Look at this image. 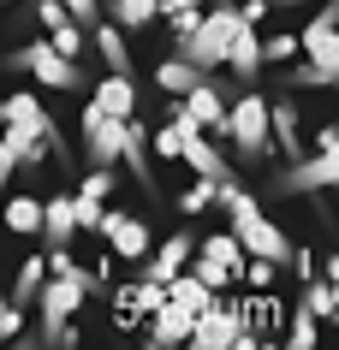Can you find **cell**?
<instances>
[{"label":"cell","mask_w":339,"mask_h":350,"mask_svg":"<svg viewBox=\"0 0 339 350\" xmlns=\"http://www.w3.org/2000/svg\"><path fill=\"white\" fill-rule=\"evenodd\" d=\"M238 6H232V0H214V6H208V12H197V24H190V30H179V59H190V66H197V72H214V66H221L226 59V42L238 36Z\"/></svg>","instance_id":"1"},{"label":"cell","mask_w":339,"mask_h":350,"mask_svg":"<svg viewBox=\"0 0 339 350\" xmlns=\"http://www.w3.org/2000/svg\"><path fill=\"white\" fill-rule=\"evenodd\" d=\"M101 291V279H90V273H48L42 279V291H36V314H42V345L54 338V327L60 321H72L90 297Z\"/></svg>","instance_id":"2"},{"label":"cell","mask_w":339,"mask_h":350,"mask_svg":"<svg viewBox=\"0 0 339 350\" xmlns=\"http://www.w3.org/2000/svg\"><path fill=\"white\" fill-rule=\"evenodd\" d=\"M221 137H232V148L244 154V161H268L274 154V137H268V95H238V101H226V131Z\"/></svg>","instance_id":"3"},{"label":"cell","mask_w":339,"mask_h":350,"mask_svg":"<svg viewBox=\"0 0 339 350\" xmlns=\"http://www.w3.org/2000/svg\"><path fill=\"white\" fill-rule=\"evenodd\" d=\"M185 345H197V350H250V338H244V314H238V303H226V297H214L197 321H190V338Z\"/></svg>","instance_id":"4"},{"label":"cell","mask_w":339,"mask_h":350,"mask_svg":"<svg viewBox=\"0 0 339 350\" xmlns=\"http://www.w3.org/2000/svg\"><path fill=\"white\" fill-rule=\"evenodd\" d=\"M12 72H30L42 83V90H84V72H77V59H66V54H54L48 48V36L42 42H24L18 54H12Z\"/></svg>","instance_id":"5"},{"label":"cell","mask_w":339,"mask_h":350,"mask_svg":"<svg viewBox=\"0 0 339 350\" xmlns=\"http://www.w3.org/2000/svg\"><path fill=\"white\" fill-rule=\"evenodd\" d=\"M339 185V143H316V154L310 161H292L280 172V190L286 196H327V190Z\"/></svg>","instance_id":"6"},{"label":"cell","mask_w":339,"mask_h":350,"mask_svg":"<svg viewBox=\"0 0 339 350\" xmlns=\"http://www.w3.org/2000/svg\"><path fill=\"white\" fill-rule=\"evenodd\" d=\"M77 125H84V161L113 172V166H119V154H125V119H113V113H101V107L90 101Z\"/></svg>","instance_id":"7"},{"label":"cell","mask_w":339,"mask_h":350,"mask_svg":"<svg viewBox=\"0 0 339 350\" xmlns=\"http://www.w3.org/2000/svg\"><path fill=\"white\" fill-rule=\"evenodd\" d=\"M0 125H12V131H30V137H48V143H54V154L66 148V143H60V125L48 119V113H42V101H36L30 90H12L6 101H0Z\"/></svg>","instance_id":"8"},{"label":"cell","mask_w":339,"mask_h":350,"mask_svg":"<svg viewBox=\"0 0 339 350\" xmlns=\"http://www.w3.org/2000/svg\"><path fill=\"white\" fill-rule=\"evenodd\" d=\"M108 250L119 261H143L149 256V243H155V232H149V220H137V214H108Z\"/></svg>","instance_id":"9"},{"label":"cell","mask_w":339,"mask_h":350,"mask_svg":"<svg viewBox=\"0 0 339 350\" xmlns=\"http://www.w3.org/2000/svg\"><path fill=\"white\" fill-rule=\"evenodd\" d=\"M179 107H185V113H190V119H197L203 131H214V137L226 131V95L214 90L208 77H197V83H190L185 95H179Z\"/></svg>","instance_id":"10"},{"label":"cell","mask_w":339,"mask_h":350,"mask_svg":"<svg viewBox=\"0 0 339 350\" xmlns=\"http://www.w3.org/2000/svg\"><path fill=\"white\" fill-rule=\"evenodd\" d=\"M90 101H95L101 113H113V119H131V113H137V83H131L125 72H108V77H95Z\"/></svg>","instance_id":"11"},{"label":"cell","mask_w":339,"mask_h":350,"mask_svg":"<svg viewBox=\"0 0 339 350\" xmlns=\"http://www.w3.org/2000/svg\"><path fill=\"white\" fill-rule=\"evenodd\" d=\"M334 30H339L334 24V0H321V12L298 30V48L316 59V66H334Z\"/></svg>","instance_id":"12"},{"label":"cell","mask_w":339,"mask_h":350,"mask_svg":"<svg viewBox=\"0 0 339 350\" xmlns=\"http://www.w3.org/2000/svg\"><path fill=\"white\" fill-rule=\"evenodd\" d=\"M179 161L197 172V178H232V166H226V154L214 143H208V131H190L185 148H179Z\"/></svg>","instance_id":"13"},{"label":"cell","mask_w":339,"mask_h":350,"mask_svg":"<svg viewBox=\"0 0 339 350\" xmlns=\"http://www.w3.org/2000/svg\"><path fill=\"white\" fill-rule=\"evenodd\" d=\"M268 137H274V148H280L286 161L303 154V125H298V107L292 101H268Z\"/></svg>","instance_id":"14"},{"label":"cell","mask_w":339,"mask_h":350,"mask_svg":"<svg viewBox=\"0 0 339 350\" xmlns=\"http://www.w3.org/2000/svg\"><path fill=\"white\" fill-rule=\"evenodd\" d=\"M190 321H197L190 309H179V303H161V309L149 314V332H143V338H149L155 350H167V345H185V338H190Z\"/></svg>","instance_id":"15"},{"label":"cell","mask_w":339,"mask_h":350,"mask_svg":"<svg viewBox=\"0 0 339 350\" xmlns=\"http://www.w3.org/2000/svg\"><path fill=\"white\" fill-rule=\"evenodd\" d=\"M190 250H197V238H190V232H173V238H167V243H161V250L149 256V267H137V273H143V279H161V285H167L173 273H185Z\"/></svg>","instance_id":"16"},{"label":"cell","mask_w":339,"mask_h":350,"mask_svg":"<svg viewBox=\"0 0 339 350\" xmlns=\"http://www.w3.org/2000/svg\"><path fill=\"white\" fill-rule=\"evenodd\" d=\"M226 72H238V77H256L262 72V36H256V24H238V36L226 42V59H221Z\"/></svg>","instance_id":"17"},{"label":"cell","mask_w":339,"mask_h":350,"mask_svg":"<svg viewBox=\"0 0 339 350\" xmlns=\"http://www.w3.org/2000/svg\"><path fill=\"white\" fill-rule=\"evenodd\" d=\"M42 238H48V250L54 243H72L77 238V220H72V196H54V202H42Z\"/></svg>","instance_id":"18"},{"label":"cell","mask_w":339,"mask_h":350,"mask_svg":"<svg viewBox=\"0 0 339 350\" xmlns=\"http://www.w3.org/2000/svg\"><path fill=\"white\" fill-rule=\"evenodd\" d=\"M214 297H221V291H208V285H203L197 273H190V267L167 279V303H179V309H190V314H203L208 303H214Z\"/></svg>","instance_id":"19"},{"label":"cell","mask_w":339,"mask_h":350,"mask_svg":"<svg viewBox=\"0 0 339 350\" xmlns=\"http://www.w3.org/2000/svg\"><path fill=\"white\" fill-rule=\"evenodd\" d=\"M0 226H6V232H18V238H36L42 202H36V196H6V202H0Z\"/></svg>","instance_id":"20"},{"label":"cell","mask_w":339,"mask_h":350,"mask_svg":"<svg viewBox=\"0 0 339 350\" xmlns=\"http://www.w3.org/2000/svg\"><path fill=\"white\" fill-rule=\"evenodd\" d=\"M298 309L316 314V321H339V285H334V279H310L303 297H298Z\"/></svg>","instance_id":"21"},{"label":"cell","mask_w":339,"mask_h":350,"mask_svg":"<svg viewBox=\"0 0 339 350\" xmlns=\"http://www.w3.org/2000/svg\"><path fill=\"white\" fill-rule=\"evenodd\" d=\"M90 36H95V48H101V59H108V72H125V77H131V48H125V36H119V24L101 18Z\"/></svg>","instance_id":"22"},{"label":"cell","mask_w":339,"mask_h":350,"mask_svg":"<svg viewBox=\"0 0 339 350\" xmlns=\"http://www.w3.org/2000/svg\"><path fill=\"white\" fill-rule=\"evenodd\" d=\"M42 279H48V256H24V261H18V279H12V303H18V309L36 303Z\"/></svg>","instance_id":"23"},{"label":"cell","mask_w":339,"mask_h":350,"mask_svg":"<svg viewBox=\"0 0 339 350\" xmlns=\"http://www.w3.org/2000/svg\"><path fill=\"white\" fill-rule=\"evenodd\" d=\"M197 77H208V72H197V66H190V59H179V54H173V59H161V66H155V83H161V90H167V95H185L190 83H197Z\"/></svg>","instance_id":"24"},{"label":"cell","mask_w":339,"mask_h":350,"mask_svg":"<svg viewBox=\"0 0 339 350\" xmlns=\"http://www.w3.org/2000/svg\"><path fill=\"white\" fill-rule=\"evenodd\" d=\"M197 250H203V256H208V261H221L226 273L238 279V261H244V250H238V238H232V232H208V238H203V243H197Z\"/></svg>","instance_id":"25"},{"label":"cell","mask_w":339,"mask_h":350,"mask_svg":"<svg viewBox=\"0 0 339 350\" xmlns=\"http://www.w3.org/2000/svg\"><path fill=\"white\" fill-rule=\"evenodd\" d=\"M286 83L292 90H334V66H316V59H286Z\"/></svg>","instance_id":"26"},{"label":"cell","mask_w":339,"mask_h":350,"mask_svg":"<svg viewBox=\"0 0 339 350\" xmlns=\"http://www.w3.org/2000/svg\"><path fill=\"white\" fill-rule=\"evenodd\" d=\"M108 12L119 30H149L155 24V0H108Z\"/></svg>","instance_id":"27"},{"label":"cell","mask_w":339,"mask_h":350,"mask_svg":"<svg viewBox=\"0 0 339 350\" xmlns=\"http://www.w3.org/2000/svg\"><path fill=\"white\" fill-rule=\"evenodd\" d=\"M42 36H48V48H54V54H66V59L84 54V24H77V18L54 24V30H42Z\"/></svg>","instance_id":"28"},{"label":"cell","mask_w":339,"mask_h":350,"mask_svg":"<svg viewBox=\"0 0 339 350\" xmlns=\"http://www.w3.org/2000/svg\"><path fill=\"white\" fill-rule=\"evenodd\" d=\"M238 279H244L250 291H274L280 267H274V261H262V256H244V261H238Z\"/></svg>","instance_id":"29"},{"label":"cell","mask_w":339,"mask_h":350,"mask_svg":"<svg viewBox=\"0 0 339 350\" xmlns=\"http://www.w3.org/2000/svg\"><path fill=\"white\" fill-rule=\"evenodd\" d=\"M72 220H77V232H108V202H95V196H72Z\"/></svg>","instance_id":"30"},{"label":"cell","mask_w":339,"mask_h":350,"mask_svg":"<svg viewBox=\"0 0 339 350\" xmlns=\"http://www.w3.org/2000/svg\"><path fill=\"white\" fill-rule=\"evenodd\" d=\"M185 267H190V273H197V279H203L208 291H226V285H232V273H226L221 261H208L203 250H190V261H185Z\"/></svg>","instance_id":"31"},{"label":"cell","mask_w":339,"mask_h":350,"mask_svg":"<svg viewBox=\"0 0 339 350\" xmlns=\"http://www.w3.org/2000/svg\"><path fill=\"white\" fill-rule=\"evenodd\" d=\"M286 59H298V30H280L262 42V66H286Z\"/></svg>","instance_id":"32"},{"label":"cell","mask_w":339,"mask_h":350,"mask_svg":"<svg viewBox=\"0 0 339 350\" xmlns=\"http://www.w3.org/2000/svg\"><path fill=\"white\" fill-rule=\"evenodd\" d=\"M214 185H221V178H197V185L179 196V214H203V208H214Z\"/></svg>","instance_id":"33"},{"label":"cell","mask_w":339,"mask_h":350,"mask_svg":"<svg viewBox=\"0 0 339 350\" xmlns=\"http://www.w3.org/2000/svg\"><path fill=\"white\" fill-rule=\"evenodd\" d=\"M286 345H292V350H310V345H316V314L292 309V327H286Z\"/></svg>","instance_id":"34"},{"label":"cell","mask_w":339,"mask_h":350,"mask_svg":"<svg viewBox=\"0 0 339 350\" xmlns=\"http://www.w3.org/2000/svg\"><path fill=\"white\" fill-rule=\"evenodd\" d=\"M60 6H66L84 30H95V24H101V0H60Z\"/></svg>","instance_id":"35"},{"label":"cell","mask_w":339,"mask_h":350,"mask_svg":"<svg viewBox=\"0 0 339 350\" xmlns=\"http://www.w3.org/2000/svg\"><path fill=\"white\" fill-rule=\"evenodd\" d=\"M18 327H24V309L12 297H0V338H18Z\"/></svg>","instance_id":"36"},{"label":"cell","mask_w":339,"mask_h":350,"mask_svg":"<svg viewBox=\"0 0 339 350\" xmlns=\"http://www.w3.org/2000/svg\"><path fill=\"white\" fill-rule=\"evenodd\" d=\"M268 12H274V6H268V0H244V6H238V18H244V24H262Z\"/></svg>","instance_id":"37"},{"label":"cell","mask_w":339,"mask_h":350,"mask_svg":"<svg viewBox=\"0 0 339 350\" xmlns=\"http://www.w3.org/2000/svg\"><path fill=\"white\" fill-rule=\"evenodd\" d=\"M12 172H18V166H12L6 154H0V196H6V185H12Z\"/></svg>","instance_id":"38"},{"label":"cell","mask_w":339,"mask_h":350,"mask_svg":"<svg viewBox=\"0 0 339 350\" xmlns=\"http://www.w3.org/2000/svg\"><path fill=\"white\" fill-rule=\"evenodd\" d=\"M268 6H310V0H268ZM316 6H321V0H316Z\"/></svg>","instance_id":"39"},{"label":"cell","mask_w":339,"mask_h":350,"mask_svg":"<svg viewBox=\"0 0 339 350\" xmlns=\"http://www.w3.org/2000/svg\"><path fill=\"white\" fill-rule=\"evenodd\" d=\"M0 6H6V0H0Z\"/></svg>","instance_id":"40"}]
</instances>
